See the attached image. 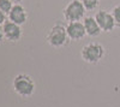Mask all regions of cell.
Returning a JSON list of instances; mask_svg holds the SVG:
<instances>
[{
	"instance_id": "9a60e30c",
	"label": "cell",
	"mask_w": 120,
	"mask_h": 107,
	"mask_svg": "<svg viewBox=\"0 0 120 107\" xmlns=\"http://www.w3.org/2000/svg\"><path fill=\"white\" fill-rule=\"evenodd\" d=\"M11 1H12L13 4H21V3L23 1V0H11Z\"/></svg>"
},
{
	"instance_id": "277c9868",
	"label": "cell",
	"mask_w": 120,
	"mask_h": 107,
	"mask_svg": "<svg viewBox=\"0 0 120 107\" xmlns=\"http://www.w3.org/2000/svg\"><path fill=\"white\" fill-rule=\"evenodd\" d=\"M86 10L81 0H71L63 10V16L66 22H78L85 18Z\"/></svg>"
},
{
	"instance_id": "8fae6325",
	"label": "cell",
	"mask_w": 120,
	"mask_h": 107,
	"mask_svg": "<svg viewBox=\"0 0 120 107\" xmlns=\"http://www.w3.org/2000/svg\"><path fill=\"white\" fill-rule=\"evenodd\" d=\"M13 3L11 1V0H0V10L4 12V13H8L10 11H11V8L13 7Z\"/></svg>"
},
{
	"instance_id": "6da1fadb",
	"label": "cell",
	"mask_w": 120,
	"mask_h": 107,
	"mask_svg": "<svg viewBox=\"0 0 120 107\" xmlns=\"http://www.w3.org/2000/svg\"><path fill=\"white\" fill-rule=\"evenodd\" d=\"M13 92L21 98H30L35 93V82L26 73H18L12 81Z\"/></svg>"
},
{
	"instance_id": "5bb4252c",
	"label": "cell",
	"mask_w": 120,
	"mask_h": 107,
	"mask_svg": "<svg viewBox=\"0 0 120 107\" xmlns=\"http://www.w3.org/2000/svg\"><path fill=\"white\" fill-rule=\"evenodd\" d=\"M5 40V36H4V31H3V25H0V43Z\"/></svg>"
},
{
	"instance_id": "ba28073f",
	"label": "cell",
	"mask_w": 120,
	"mask_h": 107,
	"mask_svg": "<svg viewBox=\"0 0 120 107\" xmlns=\"http://www.w3.org/2000/svg\"><path fill=\"white\" fill-rule=\"evenodd\" d=\"M66 31L68 35V38L72 41H79L86 35L85 28L83 24V21L78 22H67L66 24Z\"/></svg>"
},
{
	"instance_id": "4fadbf2b",
	"label": "cell",
	"mask_w": 120,
	"mask_h": 107,
	"mask_svg": "<svg viewBox=\"0 0 120 107\" xmlns=\"http://www.w3.org/2000/svg\"><path fill=\"white\" fill-rule=\"evenodd\" d=\"M6 21H7V15L4 13L1 10H0V25H3Z\"/></svg>"
},
{
	"instance_id": "7a4b0ae2",
	"label": "cell",
	"mask_w": 120,
	"mask_h": 107,
	"mask_svg": "<svg viewBox=\"0 0 120 107\" xmlns=\"http://www.w3.org/2000/svg\"><path fill=\"white\" fill-rule=\"evenodd\" d=\"M46 40H47V43L51 47H54V48L65 47L68 43V40H70L67 31H66V27L60 24V23L54 24L51 29H49V31L47 33Z\"/></svg>"
},
{
	"instance_id": "8992f818",
	"label": "cell",
	"mask_w": 120,
	"mask_h": 107,
	"mask_svg": "<svg viewBox=\"0 0 120 107\" xmlns=\"http://www.w3.org/2000/svg\"><path fill=\"white\" fill-rule=\"evenodd\" d=\"M3 31L5 40L10 42H18L23 36V30H22V25H18L11 21H7L3 24Z\"/></svg>"
},
{
	"instance_id": "52a82bcc",
	"label": "cell",
	"mask_w": 120,
	"mask_h": 107,
	"mask_svg": "<svg viewBox=\"0 0 120 107\" xmlns=\"http://www.w3.org/2000/svg\"><path fill=\"white\" fill-rule=\"evenodd\" d=\"M7 19L18 25H23L28 21V12L22 4H15L11 11L7 13Z\"/></svg>"
},
{
	"instance_id": "3957f363",
	"label": "cell",
	"mask_w": 120,
	"mask_h": 107,
	"mask_svg": "<svg viewBox=\"0 0 120 107\" xmlns=\"http://www.w3.org/2000/svg\"><path fill=\"white\" fill-rule=\"evenodd\" d=\"M106 54V50L103 45L98 42H89L81 51L82 59L88 64H97L100 63Z\"/></svg>"
},
{
	"instance_id": "9c48e42d",
	"label": "cell",
	"mask_w": 120,
	"mask_h": 107,
	"mask_svg": "<svg viewBox=\"0 0 120 107\" xmlns=\"http://www.w3.org/2000/svg\"><path fill=\"white\" fill-rule=\"evenodd\" d=\"M83 24H84V28H85V33L88 36L90 37H97L101 35L102 33V29L100 28L97 21L95 19V17H91V16H88L83 19Z\"/></svg>"
},
{
	"instance_id": "30bf717a",
	"label": "cell",
	"mask_w": 120,
	"mask_h": 107,
	"mask_svg": "<svg viewBox=\"0 0 120 107\" xmlns=\"http://www.w3.org/2000/svg\"><path fill=\"white\" fill-rule=\"evenodd\" d=\"M86 11H94L100 5V0H81Z\"/></svg>"
},
{
	"instance_id": "5b68a950",
	"label": "cell",
	"mask_w": 120,
	"mask_h": 107,
	"mask_svg": "<svg viewBox=\"0 0 120 107\" xmlns=\"http://www.w3.org/2000/svg\"><path fill=\"white\" fill-rule=\"evenodd\" d=\"M94 17L97 21L100 28L102 29L103 33H111V31L114 30V28L116 27L112 12L107 11V10H100V11H97L95 13Z\"/></svg>"
},
{
	"instance_id": "7c38bea8",
	"label": "cell",
	"mask_w": 120,
	"mask_h": 107,
	"mask_svg": "<svg viewBox=\"0 0 120 107\" xmlns=\"http://www.w3.org/2000/svg\"><path fill=\"white\" fill-rule=\"evenodd\" d=\"M111 12H112V15H113L115 25H116L118 28H120V5H115V6L112 8Z\"/></svg>"
}]
</instances>
